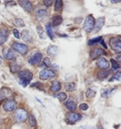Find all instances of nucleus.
<instances>
[{
  "mask_svg": "<svg viewBox=\"0 0 121 129\" xmlns=\"http://www.w3.org/2000/svg\"><path fill=\"white\" fill-rule=\"evenodd\" d=\"M31 86H33V87H37V88H40V90H44V88H43V86H42V83H39V82H35V83H33V84H32Z\"/></svg>",
  "mask_w": 121,
  "mask_h": 129,
  "instance_id": "obj_37",
  "label": "nucleus"
},
{
  "mask_svg": "<svg viewBox=\"0 0 121 129\" xmlns=\"http://www.w3.org/2000/svg\"><path fill=\"white\" fill-rule=\"evenodd\" d=\"M97 67L100 68L101 70H108L110 67V62L106 58H99L97 60Z\"/></svg>",
  "mask_w": 121,
  "mask_h": 129,
  "instance_id": "obj_14",
  "label": "nucleus"
},
{
  "mask_svg": "<svg viewBox=\"0 0 121 129\" xmlns=\"http://www.w3.org/2000/svg\"><path fill=\"white\" fill-rule=\"evenodd\" d=\"M16 105H17V103H16L15 100H13V99H7V100H5L4 103H3V109H4L5 111H9V112H10V111L15 110Z\"/></svg>",
  "mask_w": 121,
  "mask_h": 129,
  "instance_id": "obj_8",
  "label": "nucleus"
},
{
  "mask_svg": "<svg viewBox=\"0 0 121 129\" xmlns=\"http://www.w3.org/2000/svg\"><path fill=\"white\" fill-rule=\"evenodd\" d=\"M103 24H104V18H103V17L98 18L97 21L94 23V30H95V31H98V30L103 26Z\"/></svg>",
  "mask_w": 121,
  "mask_h": 129,
  "instance_id": "obj_17",
  "label": "nucleus"
},
{
  "mask_svg": "<svg viewBox=\"0 0 121 129\" xmlns=\"http://www.w3.org/2000/svg\"><path fill=\"white\" fill-rule=\"evenodd\" d=\"M108 71L107 70H100L98 73H97V77L99 78V79H104V78H107V76H108Z\"/></svg>",
  "mask_w": 121,
  "mask_h": 129,
  "instance_id": "obj_25",
  "label": "nucleus"
},
{
  "mask_svg": "<svg viewBox=\"0 0 121 129\" xmlns=\"http://www.w3.org/2000/svg\"><path fill=\"white\" fill-rule=\"evenodd\" d=\"M100 44L102 45V47H103V48H106V49H107V46H106V44L103 43V41H102V40H100Z\"/></svg>",
  "mask_w": 121,
  "mask_h": 129,
  "instance_id": "obj_43",
  "label": "nucleus"
},
{
  "mask_svg": "<svg viewBox=\"0 0 121 129\" xmlns=\"http://www.w3.org/2000/svg\"><path fill=\"white\" fill-rule=\"evenodd\" d=\"M56 97L60 100V101H64V100H66L67 98V96L65 93H58V94H56Z\"/></svg>",
  "mask_w": 121,
  "mask_h": 129,
  "instance_id": "obj_30",
  "label": "nucleus"
},
{
  "mask_svg": "<svg viewBox=\"0 0 121 129\" xmlns=\"http://www.w3.org/2000/svg\"><path fill=\"white\" fill-rule=\"evenodd\" d=\"M15 25H17L19 27H24L25 26V23H24V21L21 19H15Z\"/></svg>",
  "mask_w": 121,
  "mask_h": 129,
  "instance_id": "obj_32",
  "label": "nucleus"
},
{
  "mask_svg": "<svg viewBox=\"0 0 121 129\" xmlns=\"http://www.w3.org/2000/svg\"><path fill=\"white\" fill-rule=\"evenodd\" d=\"M94 23H95L94 18L92 17L91 15L88 16V17L86 18V20H85V23H84V29H85V31L86 32H90L94 28Z\"/></svg>",
  "mask_w": 121,
  "mask_h": 129,
  "instance_id": "obj_7",
  "label": "nucleus"
},
{
  "mask_svg": "<svg viewBox=\"0 0 121 129\" xmlns=\"http://www.w3.org/2000/svg\"><path fill=\"white\" fill-rule=\"evenodd\" d=\"M15 120L17 121V122H24V121H26L27 118H28V112L24 109V108H18L16 109L15 111Z\"/></svg>",
  "mask_w": 121,
  "mask_h": 129,
  "instance_id": "obj_2",
  "label": "nucleus"
},
{
  "mask_svg": "<svg viewBox=\"0 0 121 129\" xmlns=\"http://www.w3.org/2000/svg\"><path fill=\"white\" fill-rule=\"evenodd\" d=\"M10 68H11V72L12 73H19L20 72V64L13 62L10 64Z\"/></svg>",
  "mask_w": 121,
  "mask_h": 129,
  "instance_id": "obj_21",
  "label": "nucleus"
},
{
  "mask_svg": "<svg viewBox=\"0 0 121 129\" xmlns=\"http://www.w3.org/2000/svg\"><path fill=\"white\" fill-rule=\"evenodd\" d=\"M13 34H14L15 38H17V39H20V38H21V37H20V35H19L20 32H19L17 29H14V30H13Z\"/></svg>",
  "mask_w": 121,
  "mask_h": 129,
  "instance_id": "obj_39",
  "label": "nucleus"
},
{
  "mask_svg": "<svg viewBox=\"0 0 121 129\" xmlns=\"http://www.w3.org/2000/svg\"><path fill=\"white\" fill-rule=\"evenodd\" d=\"M98 129H103V128H102L101 126H99V127H98Z\"/></svg>",
  "mask_w": 121,
  "mask_h": 129,
  "instance_id": "obj_45",
  "label": "nucleus"
},
{
  "mask_svg": "<svg viewBox=\"0 0 121 129\" xmlns=\"http://www.w3.org/2000/svg\"><path fill=\"white\" fill-rule=\"evenodd\" d=\"M12 47L14 48L15 51L19 52V53L22 54V55H25V54L28 52V50H29L27 45H25V44H20V43H13Z\"/></svg>",
  "mask_w": 121,
  "mask_h": 129,
  "instance_id": "obj_5",
  "label": "nucleus"
},
{
  "mask_svg": "<svg viewBox=\"0 0 121 129\" xmlns=\"http://www.w3.org/2000/svg\"><path fill=\"white\" fill-rule=\"evenodd\" d=\"M62 0H56V2H55V5H54V7H55V11H61V9H62Z\"/></svg>",
  "mask_w": 121,
  "mask_h": 129,
  "instance_id": "obj_28",
  "label": "nucleus"
},
{
  "mask_svg": "<svg viewBox=\"0 0 121 129\" xmlns=\"http://www.w3.org/2000/svg\"><path fill=\"white\" fill-rule=\"evenodd\" d=\"M111 47L112 49L114 50L116 53H120L121 52V40H120V37H116V38H112L111 39Z\"/></svg>",
  "mask_w": 121,
  "mask_h": 129,
  "instance_id": "obj_3",
  "label": "nucleus"
},
{
  "mask_svg": "<svg viewBox=\"0 0 121 129\" xmlns=\"http://www.w3.org/2000/svg\"><path fill=\"white\" fill-rule=\"evenodd\" d=\"M36 30H37V34H38V36H39V38H42V39H46L47 38V36L45 35L46 32L44 31V29H43V27H40V26H37V28H36Z\"/></svg>",
  "mask_w": 121,
  "mask_h": 129,
  "instance_id": "obj_26",
  "label": "nucleus"
},
{
  "mask_svg": "<svg viewBox=\"0 0 121 129\" xmlns=\"http://www.w3.org/2000/svg\"><path fill=\"white\" fill-rule=\"evenodd\" d=\"M44 62H45V66H51V60H50V58H48V57H46V58H44Z\"/></svg>",
  "mask_w": 121,
  "mask_h": 129,
  "instance_id": "obj_38",
  "label": "nucleus"
},
{
  "mask_svg": "<svg viewBox=\"0 0 121 129\" xmlns=\"http://www.w3.org/2000/svg\"><path fill=\"white\" fill-rule=\"evenodd\" d=\"M46 29H47V32H48V36H49V38H50L51 40H53V39H54V35H53L52 26H51L50 23H48L47 25H46Z\"/></svg>",
  "mask_w": 121,
  "mask_h": 129,
  "instance_id": "obj_24",
  "label": "nucleus"
},
{
  "mask_svg": "<svg viewBox=\"0 0 121 129\" xmlns=\"http://www.w3.org/2000/svg\"><path fill=\"white\" fill-rule=\"evenodd\" d=\"M21 36L20 37H22L23 38V40H24V41H25V42H27V43H30L31 42V37H30V34H29V31L28 30H23L22 32H21Z\"/></svg>",
  "mask_w": 121,
  "mask_h": 129,
  "instance_id": "obj_19",
  "label": "nucleus"
},
{
  "mask_svg": "<svg viewBox=\"0 0 121 129\" xmlns=\"http://www.w3.org/2000/svg\"><path fill=\"white\" fill-rule=\"evenodd\" d=\"M32 77L33 75L29 70H23L19 72V81L23 86H27L28 83L31 81Z\"/></svg>",
  "mask_w": 121,
  "mask_h": 129,
  "instance_id": "obj_1",
  "label": "nucleus"
},
{
  "mask_svg": "<svg viewBox=\"0 0 121 129\" xmlns=\"http://www.w3.org/2000/svg\"><path fill=\"white\" fill-rule=\"evenodd\" d=\"M78 129H95V128L91 126H82V127H79Z\"/></svg>",
  "mask_w": 121,
  "mask_h": 129,
  "instance_id": "obj_40",
  "label": "nucleus"
},
{
  "mask_svg": "<svg viewBox=\"0 0 121 129\" xmlns=\"http://www.w3.org/2000/svg\"><path fill=\"white\" fill-rule=\"evenodd\" d=\"M79 120H81V116L79 114H76V112H69L66 116V122L68 124H74L78 122Z\"/></svg>",
  "mask_w": 121,
  "mask_h": 129,
  "instance_id": "obj_9",
  "label": "nucleus"
},
{
  "mask_svg": "<svg viewBox=\"0 0 121 129\" xmlns=\"http://www.w3.org/2000/svg\"><path fill=\"white\" fill-rule=\"evenodd\" d=\"M0 63H1V62H0Z\"/></svg>",
  "mask_w": 121,
  "mask_h": 129,
  "instance_id": "obj_46",
  "label": "nucleus"
},
{
  "mask_svg": "<svg viewBox=\"0 0 121 129\" xmlns=\"http://www.w3.org/2000/svg\"><path fill=\"white\" fill-rule=\"evenodd\" d=\"M7 38H9V30L5 28L0 29V46H2L6 42Z\"/></svg>",
  "mask_w": 121,
  "mask_h": 129,
  "instance_id": "obj_12",
  "label": "nucleus"
},
{
  "mask_svg": "<svg viewBox=\"0 0 121 129\" xmlns=\"http://www.w3.org/2000/svg\"><path fill=\"white\" fill-rule=\"evenodd\" d=\"M96 92L94 90H92V88H88L87 92H86V97L87 98H93V97L95 96Z\"/></svg>",
  "mask_w": 121,
  "mask_h": 129,
  "instance_id": "obj_27",
  "label": "nucleus"
},
{
  "mask_svg": "<svg viewBox=\"0 0 121 129\" xmlns=\"http://www.w3.org/2000/svg\"><path fill=\"white\" fill-rule=\"evenodd\" d=\"M80 109H82V110H87V109H88V104H86V103L80 104Z\"/></svg>",
  "mask_w": 121,
  "mask_h": 129,
  "instance_id": "obj_36",
  "label": "nucleus"
},
{
  "mask_svg": "<svg viewBox=\"0 0 121 129\" xmlns=\"http://www.w3.org/2000/svg\"><path fill=\"white\" fill-rule=\"evenodd\" d=\"M116 58H117V60H120V55H119V54H118V56H117Z\"/></svg>",
  "mask_w": 121,
  "mask_h": 129,
  "instance_id": "obj_44",
  "label": "nucleus"
},
{
  "mask_svg": "<svg viewBox=\"0 0 121 129\" xmlns=\"http://www.w3.org/2000/svg\"><path fill=\"white\" fill-rule=\"evenodd\" d=\"M103 54H104V50H102L101 48H97V49H93L91 51L90 57L94 59V58H97V57H99V56H101Z\"/></svg>",
  "mask_w": 121,
  "mask_h": 129,
  "instance_id": "obj_15",
  "label": "nucleus"
},
{
  "mask_svg": "<svg viewBox=\"0 0 121 129\" xmlns=\"http://www.w3.org/2000/svg\"><path fill=\"white\" fill-rule=\"evenodd\" d=\"M52 3H53V0H44V4H45L47 7L51 6V5H52Z\"/></svg>",
  "mask_w": 121,
  "mask_h": 129,
  "instance_id": "obj_35",
  "label": "nucleus"
},
{
  "mask_svg": "<svg viewBox=\"0 0 121 129\" xmlns=\"http://www.w3.org/2000/svg\"><path fill=\"white\" fill-rule=\"evenodd\" d=\"M66 90L69 91V92L76 90V83H75V82H69V83H67V84H66Z\"/></svg>",
  "mask_w": 121,
  "mask_h": 129,
  "instance_id": "obj_31",
  "label": "nucleus"
},
{
  "mask_svg": "<svg viewBox=\"0 0 121 129\" xmlns=\"http://www.w3.org/2000/svg\"><path fill=\"white\" fill-rule=\"evenodd\" d=\"M65 106H66V108H67L70 112H74L75 109H76V107H77V104H76V102H75L74 99L70 98L69 100H67V101L65 102Z\"/></svg>",
  "mask_w": 121,
  "mask_h": 129,
  "instance_id": "obj_16",
  "label": "nucleus"
},
{
  "mask_svg": "<svg viewBox=\"0 0 121 129\" xmlns=\"http://www.w3.org/2000/svg\"><path fill=\"white\" fill-rule=\"evenodd\" d=\"M47 16V11L46 10H38L35 14V17L37 19H44Z\"/></svg>",
  "mask_w": 121,
  "mask_h": 129,
  "instance_id": "obj_23",
  "label": "nucleus"
},
{
  "mask_svg": "<svg viewBox=\"0 0 121 129\" xmlns=\"http://www.w3.org/2000/svg\"><path fill=\"white\" fill-rule=\"evenodd\" d=\"M113 79H116V80H120V72H119V71H118L117 73L115 74V77L113 78Z\"/></svg>",
  "mask_w": 121,
  "mask_h": 129,
  "instance_id": "obj_41",
  "label": "nucleus"
},
{
  "mask_svg": "<svg viewBox=\"0 0 121 129\" xmlns=\"http://www.w3.org/2000/svg\"><path fill=\"white\" fill-rule=\"evenodd\" d=\"M12 95H13V93L10 88H6V87L1 88V90H0V101L5 100L6 98H10V97H12Z\"/></svg>",
  "mask_w": 121,
  "mask_h": 129,
  "instance_id": "obj_11",
  "label": "nucleus"
},
{
  "mask_svg": "<svg viewBox=\"0 0 121 129\" xmlns=\"http://www.w3.org/2000/svg\"><path fill=\"white\" fill-rule=\"evenodd\" d=\"M62 23V17L59 15L57 16H54V18H53V25L54 26H58L60 25V24Z\"/></svg>",
  "mask_w": 121,
  "mask_h": 129,
  "instance_id": "obj_22",
  "label": "nucleus"
},
{
  "mask_svg": "<svg viewBox=\"0 0 121 129\" xmlns=\"http://www.w3.org/2000/svg\"><path fill=\"white\" fill-rule=\"evenodd\" d=\"M100 40H102L100 37L95 38V39H92V40H89V41H88V44H89V45H93V44L97 43V42H100Z\"/></svg>",
  "mask_w": 121,
  "mask_h": 129,
  "instance_id": "obj_34",
  "label": "nucleus"
},
{
  "mask_svg": "<svg viewBox=\"0 0 121 129\" xmlns=\"http://www.w3.org/2000/svg\"><path fill=\"white\" fill-rule=\"evenodd\" d=\"M61 88V84L59 81H54L52 82V86H51V91L53 93H56V92H59Z\"/></svg>",
  "mask_w": 121,
  "mask_h": 129,
  "instance_id": "obj_20",
  "label": "nucleus"
},
{
  "mask_svg": "<svg viewBox=\"0 0 121 129\" xmlns=\"http://www.w3.org/2000/svg\"><path fill=\"white\" fill-rule=\"evenodd\" d=\"M19 4H20L26 12H28V13L32 12V10H33V9H32V4H31V2L27 1V0H20V1H19Z\"/></svg>",
  "mask_w": 121,
  "mask_h": 129,
  "instance_id": "obj_13",
  "label": "nucleus"
},
{
  "mask_svg": "<svg viewBox=\"0 0 121 129\" xmlns=\"http://www.w3.org/2000/svg\"><path fill=\"white\" fill-rule=\"evenodd\" d=\"M47 52L50 56H55L56 54L58 53V48L56 46H49L47 49Z\"/></svg>",
  "mask_w": 121,
  "mask_h": 129,
  "instance_id": "obj_18",
  "label": "nucleus"
},
{
  "mask_svg": "<svg viewBox=\"0 0 121 129\" xmlns=\"http://www.w3.org/2000/svg\"><path fill=\"white\" fill-rule=\"evenodd\" d=\"M5 5H16V2H5Z\"/></svg>",
  "mask_w": 121,
  "mask_h": 129,
  "instance_id": "obj_42",
  "label": "nucleus"
},
{
  "mask_svg": "<svg viewBox=\"0 0 121 129\" xmlns=\"http://www.w3.org/2000/svg\"><path fill=\"white\" fill-rule=\"evenodd\" d=\"M56 76V73L54 71L50 70V69H45L42 72H39V78L43 79V80H48V79H51L53 77Z\"/></svg>",
  "mask_w": 121,
  "mask_h": 129,
  "instance_id": "obj_6",
  "label": "nucleus"
},
{
  "mask_svg": "<svg viewBox=\"0 0 121 129\" xmlns=\"http://www.w3.org/2000/svg\"><path fill=\"white\" fill-rule=\"evenodd\" d=\"M43 59V55L42 53H39V52H35L33 53L32 55L29 56V58H28V62L30 64H32V66H37V64L42 61Z\"/></svg>",
  "mask_w": 121,
  "mask_h": 129,
  "instance_id": "obj_4",
  "label": "nucleus"
},
{
  "mask_svg": "<svg viewBox=\"0 0 121 129\" xmlns=\"http://www.w3.org/2000/svg\"><path fill=\"white\" fill-rule=\"evenodd\" d=\"M111 64H112V68L114 69V70H118L119 69V67H120V64L113 58V59H111Z\"/></svg>",
  "mask_w": 121,
  "mask_h": 129,
  "instance_id": "obj_33",
  "label": "nucleus"
},
{
  "mask_svg": "<svg viewBox=\"0 0 121 129\" xmlns=\"http://www.w3.org/2000/svg\"><path fill=\"white\" fill-rule=\"evenodd\" d=\"M29 125H30V127H35L36 126V120H35V118H34V116H29Z\"/></svg>",
  "mask_w": 121,
  "mask_h": 129,
  "instance_id": "obj_29",
  "label": "nucleus"
},
{
  "mask_svg": "<svg viewBox=\"0 0 121 129\" xmlns=\"http://www.w3.org/2000/svg\"><path fill=\"white\" fill-rule=\"evenodd\" d=\"M3 55H4V58L7 59V60H15L16 58H17L15 51L12 50V49H4L3 50Z\"/></svg>",
  "mask_w": 121,
  "mask_h": 129,
  "instance_id": "obj_10",
  "label": "nucleus"
}]
</instances>
